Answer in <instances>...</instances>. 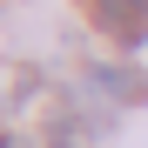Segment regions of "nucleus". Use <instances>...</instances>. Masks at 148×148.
Instances as JSON below:
<instances>
[{"label":"nucleus","instance_id":"1","mask_svg":"<svg viewBox=\"0 0 148 148\" xmlns=\"http://www.w3.org/2000/svg\"><path fill=\"white\" fill-rule=\"evenodd\" d=\"M88 20H94L114 47H128V54L148 40V0H88Z\"/></svg>","mask_w":148,"mask_h":148},{"label":"nucleus","instance_id":"2","mask_svg":"<svg viewBox=\"0 0 148 148\" xmlns=\"http://www.w3.org/2000/svg\"><path fill=\"white\" fill-rule=\"evenodd\" d=\"M94 88L114 94V101H148V81H141V74H128V67H94Z\"/></svg>","mask_w":148,"mask_h":148}]
</instances>
